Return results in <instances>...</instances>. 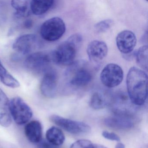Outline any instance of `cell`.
Masks as SVG:
<instances>
[{
  "mask_svg": "<svg viewBox=\"0 0 148 148\" xmlns=\"http://www.w3.org/2000/svg\"><path fill=\"white\" fill-rule=\"evenodd\" d=\"M148 77L143 70L136 67L130 69L126 77L128 95L136 105H143L147 98Z\"/></svg>",
  "mask_w": 148,
  "mask_h": 148,
  "instance_id": "obj_1",
  "label": "cell"
},
{
  "mask_svg": "<svg viewBox=\"0 0 148 148\" xmlns=\"http://www.w3.org/2000/svg\"><path fill=\"white\" fill-rule=\"evenodd\" d=\"M82 41L83 38L79 34L72 35L51 53V61L59 65L70 66L74 62Z\"/></svg>",
  "mask_w": 148,
  "mask_h": 148,
  "instance_id": "obj_2",
  "label": "cell"
},
{
  "mask_svg": "<svg viewBox=\"0 0 148 148\" xmlns=\"http://www.w3.org/2000/svg\"><path fill=\"white\" fill-rule=\"evenodd\" d=\"M89 65L83 60L74 62L66 71L65 77L69 84L75 87H83L89 84L92 73Z\"/></svg>",
  "mask_w": 148,
  "mask_h": 148,
  "instance_id": "obj_3",
  "label": "cell"
},
{
  "mask_svg": "<svg viewBox=\"0 0 148 148\" xmlns=\"http://www.w3.org/2000/svg\"><path fill=\"white\" fill-rule=\"evenodd\" d=\"M66 31L64 21L59 17H53L46 21L41 26L40 35L45 40L54 41L59 39Z\"/></svg>",
  "mask_w": 148,
  "mask_h": 148,
  "instance_id": "obj_4",
  "label": "cell"
},
{
  "mask_svg": "<svg viewBox=\"0 0 148 148\" xmlns=\"http://www.w3.org/2000/svg\"><path fill=\"white\" fill-rule=\"evenodd\" d=\"M9 109L11 116L19 125L26 123L32 117L31 107L20 97H15L9 101Z\"/></svg>",
  "mask_w": 148,
  "mask_h": 148,
  "instance_id": "obj_5",
  "label": "cell"
},
{
  "mask_svg": "<svg viewBox=\"0 0 148 148\" xmlns=\"http://www.w3.org/2000/svg\"><path fill=\"white\" fill-rule=\"evenodd\" d=\"M50 55L38 52L30 54L25 61L26 68L35 74L45 73L48 69L51 62Z\"/></svg>",
  "mask_w": 148,
  "mask_h": 148,
  "instance_id": "obj_6",
  "label": "cell"
},
{
  "mask_svg": "<svg viewBox=\"0 0 148 148\" xmlns=\"http://www.w3.org/2000/svg\"><path fill=\"white\" fill-rule=\"evenodd\" d=\"M123 72L118 65L110 64L104 67L100 73L102 84L108 88H113L119 85L123 81Z\"/></svg>",
  "mask_w": 148,
  "mask_h": 148,
  "instance_id": "obj_7",
  "label": "cell"
},
{
  "mask_svg": "<svg viewBox=\"0 0 148 148\" xmlns=\"http://www.w3.org/2000/svg\"><path fill=\"white\" fill-rule=\"evenodd\" d=\"M50 119L52 123L71 134L86 133L91 131L90 126L83 122L67 119L56 115L51 116Z\"/></svg>",
  "mask_w": 148,
  "mask_h": 148,
  "instance_id": "obj_8",
  "label": "cell"
},
{
  "mask_svg": "<svg viewBox=\"0 0 148 148\" xmlns=\"http://www.w3.org/2000/svg\"><path fill=\"white\" fill-rule=\"evenodd\" d=\"M58 76L53 69H49L45 73L40 86L41 93L49 98H53L58 90Z\"/></svg>",
  "mask_w": 148,
  "mask_h": 148,
  "instance_id": "obj_9",
  "label": "cell"
},
{
  "mask_svg": "<svg viewBox=\"0 0 148 148\" xmlns=\"http://www.w3.org/2000/svg\"><path fill=\"white\" fill-rule=\"evenodd\" d=\"M135 34L129 30H124L118 34L116 44L118 49L123 54H129L133 51L136 45Z\"/></svg>",
  "mask_w": 148,
  "mask_h": 148,
  "instance_id": "obj_10",
  "label": "cell"
},
{
  "mask_svg": "<svg viewBox=\"0 0 148 148\" xmlns=\"http://www.w3.org/2000/svg\"><path fill=\"white\" fill-rule=\"evenodd\" d=\"M108 53V47L104 42L94 40L88 45L87 53L90 61L93 64H97L102 62Z\"/></svg>",
  "mask_w": 148,
  "mask_h": 148,
  "instance_id": "obj_11",
  "label": "cell"
},
{
  "mask_svg": "<svg viewBox=\"0 0 148 148\" xmlns=\"http://www.w3.org/2000/svg\"><path fill=\"white\" fill-rule=\"evenodd\" d=\"M37 43V37L35 34H24L14 41L13 48L18 53L26 55L34 49Z\"/></svg>",
  "mask_w": 148,
  "mask_h": 148,
  "instance_id": "obj_12",
  "label": "cell"
},
{
  "mask_svg": "<svg viewBox=\"0 0 148 148\" xmlns=\"http://www.w3.org/2000/svg\"><path fill=\"white\" fill-rule=\"evenodd\" d=\"M12 123L9 99L5 93L0 88V125L8 127Z\"/></svg>",
  "mask_w": 148,
  "mask_h": 148,
  "instance_id": "obj_13",
  "label": "cell"
},
{
  "mask_svg": "<svg viewBox=\"0 0 148 148\" xmlns=\"http://www.w3.org/2000/svg\"><path fill=\"white\" fill-rule=\"evenodd\" d=\"M25 133L27 138L31 143H38L42 139L41 124L37 120L29 122L25 126Z\"/></svg>",
  "mask_w": 148,
  "mask_h": 148,
  "instance_id": "obj_14",
  "label": "cell"
},
{
  "mask_svg": "<svg viewBox=\"0 0 148 148\" xmlns=\"http://www.w3.org/2000/svg\"><path fill=\"white\" fill-rule=\"evenodd\" d=\"M105 124L108 127L119 130H126L131 128L133 123L131 119L120 116L109 117L104 120Z\"/></svg>",
  "mask_w": 148,
  "mask_h": 148,
  "instance_id": "obj_15",
  "label": "cell"
},
{
  "mask_svg": "<svg viewBox=\"0 0 148 148\" xmlns=\"http://www.w3.org/2000/svg\"><path fill=\"white\" fill-rule=\"evenodd\" d=\"M52 0H34L30 3L31 11L34 15H42L48 12L53 6Z\"/></svg>",
  "mask_w": 148,
  "mask_h": 148,
  "instance_id": "obj_16",
  "label": "cell"
},
{
  "mask_svg": "<svg viewBox=\"0 0 148 148\" xmlns=\"http://www.w3.org/2000/svg\"><path fill=\"white\" fill-rule=\"evenodd\" d=\"M46 137L48 142L57 146L62 145L65 139L62 131L55 126H53L47 130Z\"/></svg>",
  "mask_w": 148,
  "mask_h": 148,
  "instance_id": "obj_17",
  "label": "cell"
},
{
  "mask_svg": "<svg viewBox=\"0 0 148 148\" xmlns=\"http://www.w3.org/2000/svg\"><path fill=\"white\" fill-rule=\"evenodd\" d=\"M11 4L16 11L15 16L17 18L27 17L29 15V5L27 1H12Z\"/></svg>",
  "mask_w": 148,
  "mask_h": 148,
  "instance_id": "obj_18",
  "label": "cell"
},
{
  "mask_svg": "<svg viewBox=\"0 0 148 148\" xmlns=\"http://www.w3.org/2000/svg\"><path fill=\"white\" fill-rule=\"evenodd\" d=\"M148 51L147 46L140 47L136 53V60L138 64L143 70H148Z\"/></svg>",
  "mask_w": 148,
  "mask_h": 148,
  "instance_id": "obj_19",
  "label": "cell"
},
{
  "mask_svg": "<svg viewBox=\"0 0 148 148\" xmlns=\"http://www.w3.org/2000/svg\"><path fill=\"white\" fill-rule=\"evenodd\" d=\"M90 103L93 109L99 110L103 109L106 106V101L102 94L96 92L92 96Z\"/></svg>",
  "mask_w": 148,
  "mask_h": 148,
  "instance_id": "obj_20",
  "label": "cell"
},
{
  "mask_svg": "<svg viewBox=\"0 0 148 148\" xmlns=\"http://www.w3.org/2000/svg\"><path fill=\"white\" fill-rule=\"evenodd\" d=\"M0 81L5 85L11 88H18L20 86L19 81L8 72L0 77Z\"/></svg>",
  "mask_w": 148,
  "mask_h": 148,
  "instance_id": "obj_21",
  "label": "cell"
},
{
  "mask_svg": "<svg viewBox=\"0 0 148 148\" xmlns=\"http://www.w3.org/2000/svg\"><path fill=\"white\" fill-rule=\"evenodd\" d=\"M113 21L112 19L104 20L99 21L95 25L94 29L96 32L98 33H103L108 31L112 25Z\"/></svg>",
  "mask_w": 148,
  "mask_h": 148,
  "instance_id": "obj_22",
  "label": "cell"
},
{
  "mask_svg": "<svg viewBox=\"0 0 148 148\" xmlns=\"http://www.w3.org/2000/svg\"><path fill=\"white\" fill-rule=\"evenodd\" d=\"M70 148H94V144L87 139H80L73 143Z\"/></svg>",
  "mask_w": 148,
  "mask_h": 148,
  "instance_id": "obj_23",
  "label": "cell"
},
{
  "mask_svg": "<svg viewBox=\"0 0 148 148\" xmlns=\"http://www.w3.org/2000/svg\"><path fill=\"white\" fill-rule=\"evenodd\" d=\"M102 136L106 139L112 141H119L120 138L116 134L113 132H110L107 131H103L102 132Z\"/></svg>",
  "mask_w": 148,
  "mask_h": 148,
  "instance_id": "obj_24",
  "label": "cell"
},
{
  "mask_svg": "<svg viewBox=\"0 0 148 148\" xmlns=\"http://www.w3.org/2000/svg\"><path fill=\"white\" fill-rule=\"evenodd\" d=\"M38 143L37 148H58V146L51 143L47 139H42Z\"/></svg>",
  "mask_w": 148,
  "mask_h": 148,
  "instance_id": "obj_25",
  "label": "cell"
},
{
  "mask_svg": "<svg viewBox=\"0 0 148 148\" xmlns=\"http://www.w3.org/2000/svg\"><path fill=\"white\" fill-rule=\"evenodd\" d=\"M33 22L32 20L30 19L26 20L23 23L24 27L27 29H30L32 28L33 27Z\"/></svg>",
  "mask_w": 148,
  "mask_h": 148,
  "instance_id": "obj_26",
  "label": "cell"
},
{
  "mask_svg": "<svg viewBox=\"0 0 148 148\" xmlns=\"http://www.w3.org/2000/svg\"><path fill=\"white\" fill-rule=\"evenodd\" d=\"M8 72L0 60V77L4 76Z\"/></svg>",
  "mask_w": 148,
  "mask_h": 148,
  "instance_id": "obj_27",
  "label": "cell"
},
{
  "mask_svg": "<svg viewBox=\"0 0 148 148\" xmlns=\"http://www.w3.org/2000/svg\"><path fill=\"white\" fill-rule=\"evenodd\" d=\"M115 148H125L124 145L121 143H119L117 144Z\"/></svg>",
  "mask_w": 148,
  "mask_h": 148,
  "instance_id": "obj_28",
  "label": "cell"
},
{
  "mask_svg": "<svg viewBox=\"0 0 148 148\" xmlns=\"http://www.w3.org/2000/svg\"><path fill=\"white\" fill-rule=\"evenodd\" d=\"M94 148H107L102 145L94 144Z\"/></svg>",
  "mask_w": 148,
  "mask_h": 148,
  "instance_id": "obj_29",
  "label": "cell"
}]
</instances>
